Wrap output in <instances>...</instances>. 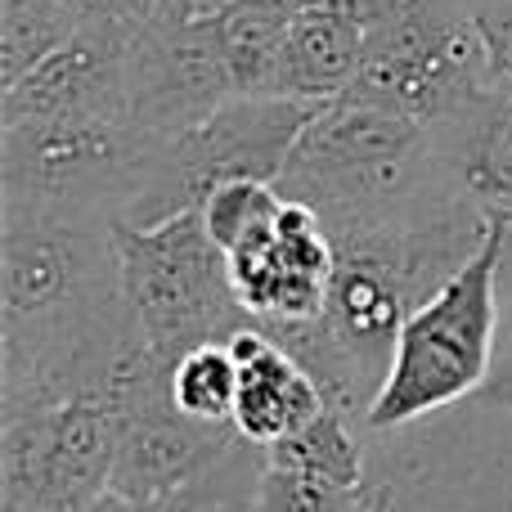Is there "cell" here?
<instances>
[{
	"instance_id": "7",
	"label": "cell",
	"mask_w": 512,
	"mask_h": 512,
	"mask_svg": "<svg viewBox=\"0 0 512 512\" xmlns=\"http://www.w3.org/2000/svg\"><path fill=\"white\" fill-rule=\"evenodd\" d=\"M239 95L221 27L176 0L131 36V113L153 140H176Z\"/></svg>"
},
{
	"instance_id": "5",
	"label": "cell",
	"mask_w": 512,
	"mask_h": 512,
	"mask_svg": "<svg viewBox=\"0 0 512 512\" xmlns=\"http://www.w3.org/2000/svg\"><path fill=\"white\" fill-rule=\"evenodd\" d=\"M351 86L436 126L490 90L486 45L468 0H400L369 36V59Z\"/></svg>"
},
{
	"instance_id": "13",
	"label": "cell",
	"mask_w": 512,
	"mask_h": 512,
	"mask_svg": "<svg viewBox=\"0 0 512 512\" xmlns=\"http://www.w3.org/2000/svg\"><path fill=\"white\" fill-rule=\"evenodd\" d=\"M81 27L86 23L63 0H0V90L27 77Z\"/></svg>"
},
{
	"instance_id": "4",
	"label": "cell",
	"mask_w": 512,
	"mask_h": 512,
	"mask_svg": "<svg viewBox=\"0 0 512 512\" xmlns=\"http://www.w3.org/2000/svg\"><path fill=\"white\" fill-rule=\"evenodd\" d=\"M126 306L140 346L176 360L198 342H225L252 315L230 279V261L207 234L203 207L153 225H117Z\"/></svg>"
},
{
	"instance_id": "15",
	"label": "cell",
	"mask_w": 512,
	"mask_h": 512,
	"mask_svg": "<svg viewBox=\"0 0 512 512\" xmlns=\"http://www.w3.org/2000/svg\"><path fill=\"white\" fill-rule=\"evenodd\" d=\"M81 23H95V27H122V32H140L153 14H158L167 0H63Z\"/></svg>"
},
{
	"instance_id": "12",
	"label": "cell",
	"mask_w": 512,
	"mask_h": 512,
	"mask_svg": "<svg viewBox=\"0 0 512 512\" xmlns=\"http://www.w3.org/2000/svg\"><path fill=\"white\" fill-rule=\"evenodd\" d=\"M171 400L203 427H234L239 405V360L225 342H198L171 360Z\"/></svg>"
},
{
	"instance_id": "9",
	"label": "cell",
	"mask_w": 512,
	"mask_h": 512,
	"mask_svg": "<svg viewBox=\"0 0 512 512\" xmlns=\"http://www.w3.org/2000/svg\"><path fill=\"white\" fill-rule=\"evenodd\" d=\"M131 113V32L86 23L27 77L0 90V126L90 122Z\"/></svg>"
},
{
	"instance_id": "3",
	"label": "cell",
	"mask_w": 512,
	"mask_h": 512,
	"mask_svg": "<svg viewBox=\"0 0 512 512\" xmlns=\"http://www.w3.org/2000/svg\"><path fill=\"white\" fill-rule=\"evenodd\" d=\"M364 512H512V405H463L369 432Z\"/></svg>"
},
{
	"instance_id": "14",
	"label": "cell",
	"mask_w": 512,
	"mask_h": 512,
	"mask_svg": "<svg viewBox=\"0 0 512 512\" xmlns=\"http://www.w3.org/2000/svg\"><path fill=\"white\" fill-rule=\"evenodd\" d=\"M252 512H364V486H337L265 459Z\"/></svg>"
},
{
	"instance_id": "6",
	"label": "cell",
	"mask_w": 512,
	"mask_h": 512,
	"mask_svg": "<svg viewBox=\"0 0 512 512\" xmlns=\"http://www.w3.org/2000/svg\"><path fill=\"white\" fill-rule=\"evenodd\" d=\"M113 391L0 418V512H86L113 486Z\"/></svg>"
},
{
	"instance_id": "10",
	"label": "cell",
	"mask_w": 512,
	"mask_h": 512,
	"mask_svg": "<svg viewBox=\"0 0 512 512\" xmlns=\"http://www.w3.org/2000/svg\"><path fill=\"white\" fill-rule=\"evenodd\" d=\"M230 351L239 360V405H234V432L243 441L270 445L297 436L328 409L324 387L315 373L261 324H243L230 337Z\"/></svg>"
},
{
	"instance_id": "1",
	"label": "cell",
	"mask_w": 512,
	"mask_h": 512,
	"mask_svg": "<svg viewBox=\"0 0 512 512\" xmlns=\"http://www.w3.org/2000/svg\"><path fill=\"white\" fill-rule=\"evenodd\" d=\"M135 346L117 225L0 198V418L113 391Z\"/></svg>"
},
{
	"instance_id": "2",
	"label": "cell",
	"mask_w": 512,
	"mask_h": 512,
	"mask_svg": "<svg viewBox=\"0 0 512 512\" xmlns=\"http://www.w3.org/2000/svg\"><path fill=\"white\" fill-rule=\"evenodd\" d=\"M504 256L508 221L490 212L481 243L405 315L391 346V364L364 427L387 432L414 418L441 414L490 387L504 328Z\"/></svg>"
},
{
	"instance_id": "8",
	"label": "cell",
	"mask_w": 512,
	"mask_h": 512,
	"mask_svg": "<svg viewBox=\"0 0 512 512\" xmlns=\"http://www.w3.org/2000/svg\"><path fill=\"white\" fill-rule=\"evenodd\" d=\"M225 261L252 324L279 328L324 315L337 274V248L319 212L301 198H288L279 221L234 248Z\"/></svg>"
},
{
	"instance_id": "11",
	"label": "cell",
	"mask_w": 512,
	"mask_h": 512,
	"mask_svg": "<svg viewBox=\"0 0 512 512\" xmlns=\"http://www.w3.org/2000/svg\"><path fill=\"white\" fill-rule=\"evenodd\" d=\"M373 27L328 5H297L279 50L274 95L333 99L360 77Z\"/></svg>"
}]
</instances>
